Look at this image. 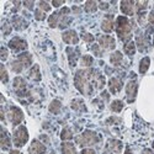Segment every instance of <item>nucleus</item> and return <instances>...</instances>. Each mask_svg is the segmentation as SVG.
Instances as JSON below:
<instances>
[{"label":"nucleus","instance_id":"28","mask_svg":"<svg viewBox=\"0 0 154 154\" xmlns=\"http://www.w3.org/2000/svg\"><path fill=\"white\" fill-rule=\"evenodd\" d=\"M72 136H73V133H72V131L69 130V128L67 127V128H64V130L62 131V134H60V138L63 139V140H67V139H70L72 138Z\"/></svg>","mask_w":154,"mask_h":154},{"label":"nucleus","instance_id":"36","mask_svg":"<svg viewBox=\"0 0 154 154\" xmlns=\"http://www.w3.org/2000/svg\"><path fill=\"white\" fill-rule=\"evenodd\" d=\"M2 79H3V83H8V73L4 68V66H2Z\"/></svg>","mask_w":154,"mask_h":154},{"label":"nucleus","instance_id":"45","mask_svg":"<svg viewBox=\"0 0 154 154\" xmlns=\"http://www.w3.org/2000/svg\"><path fill=\"white\" fill-rule=\"evenodd\" d=\"M100 8L105 10V9H107V8H109V4H107V3H100Z\"/></svg>","mask_w":154,"mask_h":154},{"label":"nucleus","instance_id":"33","mask_svg":"<svg viewBox=\"0 0 154 154\" xmlns=\"http://www.w3.org/2000/svg\"><path fill=\"white\" fill-rule=\"evenodd\" d=\"M69 23H70V19H68V17H63V19H60L59 26H60L62 29H64V27H67Z\"/></svg>","mask_w":154,"mask_h":154},{"label":"nucleus","instance_id":"31","mask_svg":"<svg viewBox=\"0 0 154 154\" xmlns=\"http://www.w3.org/2000/svg\"><path fill=\"white\" fill-rule=\"evenodd\" d=\"M67 52H68V56L70 58V66H75V57H74V51L72 48H68L67 49Z\"/></svg>","mask_w":154,"mask_h":154},{"label":"nucleus","instance_id":"16","mask_svg":"<svg viewBox=\"0 0 154 154\" xmlns=\"http://www.w3.org/2000/svg\"><path fill=\"white\" fill-rule=\"evenodd\" d=\"M120 149H121V143L117 142V140H111L107 144V150H110L111 153H119Z\"/></svg>","mask_w":154,"mask_h":154},{"label":"nucleus","instance_id":"11","mask_svg":"<svg viewBox=\"0 0 154 154\" xmlns=\"http://www.w3.org/2000/svg\"><path fill=\"white\" fill-rule=\"evenodd\" d=\"M109 86H110V91L112 94H117L121 90V88H122V82L116 79V78H112L109 82Z\"/></svg>","mask_w":154,"mask_h":154},{"label":"nucleus","instance_id":"23","mask_svg":"<svg viewBox=\"0 0 154 154\" xmlns=\"http://www.w3.org/2000/svg\"><path fill=\"white\" fill-rule=\"evenodd\" d=\"M30 78H32L33 80H40L41 79V74H40V69H38V66H35L31 70H30Z\"/></svg>","mask_w":154,"mask_h":154},{"label":"nucleus","instance_id":"39","mask_svg":"<svg viewBox=\"0 0 154 154\" xmlns=\"http://www.w3.org/2000/svg\"><path fill=\"white\" fill-rule=\"evenodd\" d=\"M91 49H93V52H94V54H95V56H97V57H99V56H101V52H100V51H99V46L94 45Z\"/></svg>","mask_w":154,"mask_h":154},{"label":"nucleus","instance_id":"26","mask_svg":"<svg viewBox=\"0 0 154 154\" xmlns=\"http://www.w3.org/2000/svg\"><path fill=\"white\" fill-rule=\"evenodd\" d=\"M49 110H51V112H53V113H58L59 110H60V102L58 100L52 101V104L49 105Z\"/></svg>","mask_w":154,"mask_h":154},{"label":"nucleus","instance_id":"14","mask_svg":"<svg viewBox=\"0 0 154 154\" xmlns=\"http://www.w3.org/2000/svg\"><path fill=\"white\" fill-rule=\"evenodd\" d=\"M10 146H11L10 137L8 136V133H6V131L4 130V128H2V148L8 149V148H10Z\"/></svg>","mask_w":154,"mask_h":154},{"label":"nucleus","instance_id":"2","mask_svg":"<svg viewBox=\"0 0 154 154\" xmlns=\"http://www.w3.org/2000/svg\"><path fill=\"white\" fill-rule=\"evenodd\" d=\"M99 142V137L95 132L91 131H86L84 132L79 138H78V143L80 146H91Z\"/></svg>","mask_w":154,"mask_h":154},{"label":"nucleus","instance_id":"1","mask_svg":"<svg viewBox=\"0 0 154 154\" xmlns=\"http://www.w3.org/2000/svg\"><path fill=\"white\" fill-rule=\"evenodd\" d=\"M117 35L121 40L123 41H127L128 38L131 37V23L126 17L123 16H120L117 17Z\"/></svg>","mask_w":154,"mask_h":154},{"label":"nucleus","instance_id":"35","mask_svg":"<svg viewBox=\"0 0 154 154\" xmlns=\"http://www.w3.org/2000/svg\"><path fill=\"white\" fill-rule=\"evenodd\" d=\"M38 6H40L42 10H45V11H48V10H51V6H49V4H47L46 2H40V3H38Z\"/></svg>","mask_w":154,"mask_h":154},{"label":"nucleus","instance_id":"10","mask_svg":"<svg viewBox=\"0 0 154 154\" xmlns=\"http://www.w3.org/2000/svg\"><path fill=\"white\" fill-rule=\"evenodd\" d=\"M99 42H100V45L104 48H110V49L115 48V40L112 37H110V36H102V37H100Z\"/></svg>","mask_w":154,"mask_h":154},{"label":"nucleus","instance_id":"3","mask_svg":"<svg viewBox=\"0 0 154 154\" xmlns=\"http://www.w3.org/2000/svg\"><path fill=\"white\" fill-rule=\"evenodd\" d=\"M27 138H29V134H27V130L25 127H19L15 130L14 132V143L16 147H22L25 143L27 142Z\"/></svg>","mask_w":154,"mask_h":154},{"label":"nucleus","instance_id":"9","mask_svg":"<svg viewBox=\"0 0 154 154\" xmlns=\"http://www.w3.org/2000/svg\"><path fill=\"white\" fill-rule=\"evenodd\" d=\"M63 40L64 42H67V43H72V45H76L78 43V36H76V32L70 30V31H67V32H64L63 33Z\"/></svg>","mask_w":154,"mask_h":154},{"label":"nucleus","instance_id":"47","mask_svg":"<svg viewBox=\"0 0 154 154\" xmlns=\"http://www.w3.org/2000/svg\"><path fill=\"white\" fill-rule=\"evenodd\" d=\"M153 148H154V143H153Z\"/></svg>","mask_w":154,"mask_h":154},{"label":"nucleus","instance_id":"40","mask_svg":"<svg viewBox=\"0 0 154 154\" xmlns=\"http://www.w3.org/2000/svg\"><path fill=\"white\" fill-rule=\"evenodd\" d=\"M6 57H8V52H6V49L3 47V48H2V60H3V62L6 60Z\"/></svg>","mask_w":154,"mask_h":154},{"label":"nucleus","instance_id":"15","mask_svg":"<svg viewBox=\"0 0 154 154\" xmlns=\"http://www.w3.org/2000/svg\"><path fill=\"white\" fill-rule=\"evenodd\" d=\"M101 27H102V30H104L105 32H111V31H112V27H113L112 17H111V16L106 17L104 21H102V23H101Z\"/></svg>","mask_w":154,"mask_h":154},{"label":"nucleus","instance_id":"43","mask_svg":"<svg viewBox=\"0 0 154 154\" xmlns=\"http://www.w3.org/2000/svg\"><path fill=\"white\" fill-rule=\"evenodd\" d=\"M149 22H150V25L154 26V10L149 14Z\"/></svg>","mask_w":154,"mask_h":154},{"label":"nucleus","instance_id":"37","mask_svg":"<svg viewBox=\"0 0 154 154\" xmlns=\"http://www.w3.org/2000/svg\"><path fill=\"white\" fill-rule=\"evenodd\" d=\"M83 38H84L86 42H93V41H94V37H93V35H90V33H84V35H83Z\"/></svg>","mask_w":154,"mask_h":154},{"label":"nucleus","instance_id":"38","mask_svg":"<svg viewBox=\"0 0 154 154\" xmlns=\"http://www.w3.org/2000/svg\"><path fill=\"white\" fill-rule=\"evenodd\" d=\"M3 30H4V35H8V33L11 31V27H9V23H8V22H5V23L3 25Z\"/></svg>","mask_w":154,"mask_h":154},{"label":"nucleus","instance_id":"34","mask_svg":"<svg viewBox=\"0 0 154 154\" xmlns=\"http://www.w3.org/2000/svg\"><path fill=\"white\" fill-rule=\"evenodd\" d=\"M35 16H36L37 20H43V19L46 17L45 12H42L41 10H36V11H35Z\"/></svg>","mask_w":154,"mask_h":154},{"label":"nucleus","instance_id":"22","mask_svg":"<svg viewBox=\"0 0 154 154\" xmlns=\"http://www.w3.org/2000/svg\"><path fill=\"white\" fill-rule=\"evenodd\" d=\"M60 16H63L60 12H54V14H52V16L49 17V26H51V27H56V26H57V22L60 21V20H59Z\"/></svg>","mask_w":154,"mask_h":154},{"label":"nucleus","instance_id":"32","mask_svg":"<svg viewBox=\"0 0 154 154\" xmlns=\"http://www.w3.org/2000/svg\"><path fill=\"white\" fill-rule=\"evenodd\" d=\"M147 5H148V3H146V2H143V3H137V11L139 12H143L144 11V9L147 8Z\"/></svg>","mask_w":154,"mask_h":154},{"label":"nucleus","instance_id":"18","mask_svg":"<svg viewBox=\"0 0 154 154\" xmlns=\"http://www.w3.org/2000/svg\"><path fill=\"white\" fill-rule=\"evenodd\" d=\"M62 152H63V154H76L75 148H74V146L72 143H63Z\"/></svg>","mask_w":154,"mask_h":154},{"label":"nucleus","instance_id":"41","mask_svg":"<svg viewBox=\"0 0 154 154\" xmlns=\"http://www.w3.org/2000/svg\"><path fill=\"white\" fill-rule=\"evenodd\" d=\"M23 5L26 6L27 9L32 10V8H33V2H25V3H23Z\"/></svg>","mask_w":154,"mask_h":154},{"label":"nucleus","instance_id":"12","mask_svg":"<svg viewBox=\"0 0 154 154\" xmlns=\"http://www.w3.org/2000/svg\"><path fill=\"white\" fill-rule=\"evenodd\" d=\"M121 10L126 15H133V2H128V0L122 2L121 3Z\"/></svg>","mask_w":154,"mask_h":154},{"label":"nucleus","instance_id":"6","mask_svg":"<svg viewBox=\"0 0 154 154\" xmlns=\"http://www.w3.org/2000/svg\"><path fill=\"white\" fill-rule=\"evenodd\" d=\"M136 95H137V83L133 80V82H130V83H128V85H127V96H128V101L133 102Z\"/></svg>","mask_w":154,"mask_h":154},{"label":"nucleus","instance_id":"42","mask_svg":"<svg viewBox=\"0 0 154 154\" xmlns=\"http://www.w3.org/2000/svg\"><path fill=\"white\" fill-rule=\"evenodd\" d=\"M82 154H96V152L94 149H84L82 152Z\"/></svg>","mask_w":154,"mask_h":154},{"label":"nucleus","instance_id":"7","mask_svg":"<svg viewBox=\"0 0 154 154\" xmlns=\"http://www.w3.org/2000/svg\"><path fill=\"white\" fill-rule=\"evenodd\" d=\"M45 152H46V147L42 143L38 142V140H33L30 147L29 154H43Z\"/></svg>","mask_w":154,"mask_h":154},{"label":"nucleus","instance_id":"46","mask_svg":"<svg viewBox=\"0 0 154 154\" xmlns=\"http://www.w3.org/2000/svg\"><path fill=\"white\" fill-rule=\"evenodd\" d=\"M10 154H21V152L20 150H11Z\"/></svg>","mask_w":154,"mask_h":154},{"label":"nucleus","instance_id":"13","mask_svg":"<svg viewBox=\"0 0 154 154\" xmlns=\"http://www.w3.org/2000/svg\"><path fill=\"white\" fill-rule=\"evenodd\" d=\"M137 46H138L140 52H144V51L147 49V46H148V42L146 40V37L140 32L137 33Z\"/></svg>","mask_w":154,"mask_h":154},{"label":"nucleus","instance_id":"20","mask_svg":"<svg viewBox=\"0 0 154 154\" xmlns=\"http://www.w3.org/2000/svg\"><path fill=\"white\" fill-rule=\"evenodd\" d=\"M149 63H150V59L148 57H146V58H143L142 60H140V63H139V72L142 74H144L147 72V69L149 67Z\"/></svg>","mask_w":154,"mask_h":154},{"label":"nucleus","instance_id":"24","mask_svg":"<svg viewBox=\"0 0 154 154\" xmlns=\"http://www.w3.org/2000/svg\"><path fill=\"white\" fill-rule=\"evenodd\" d=\"M125 52L128 54V56H133L134 52H136V47H134V43L132 41H130L128 43H126L125 46Z\"/></svg>","mask_w":154,"mask_h":154},{"label":"nucleus","instance_id":"25","mask_svg":"<svg viewBox=\"0 0 154 154\" xmlns=\"http://www.w3.org/2000/svg\"><path fill=\"white\" fill-rule=\"evenodd\" d=\"M11 68H12V70H14V72L20 73L25 67H23V64L17 59V60H15V62H12V63H11Z\"/></svg>","mask_w":154,"mask_h":154},{"label":"nucleus","instance_id":"30","mask_svg":"<svg viewBox=\"0 0 154 154\" xmlns=\"http://www.w3.org/2000/svg\"><path fill=\"white\" fill-rule=\"evenodd\" d=\"M91 63H93V58L90 56H84L82 58V64L85 67H89V66H91Z\"/></svg>","mask_w":154,"mask_h":154},{"label":"nucleus","instance_id":"4","mask_svg":"<svg viewBox=\"0 0 154 154\" xmlns=\"http://www.w3.org/2000/svg\"><path fill=\"white\" fill-rule=\"evenodd\" d=\"M23 119V115L20 109L17 107H10L9 110V120L11 121L12 125H19Z\"/></svg>","mask_w":154,"mask_h":154},{"label":"nucleus","instance_id":"27","mask_svg":"<svg viewBox=\"0 0 154 154\" xmlns=\"http://www.w3.org/2000/svg\"><path fill=\"white\" fill-rule=\"evenodd\" d=\"M122 107H123V104H122V102H121L120 100L113 101L112 104H111V110H112V111H115V112L121 111V110H122Z\"/></svg>","mask_w":154,"mask_h":154},{"label":"nucleus","instance_id":"19","mask_svg":"<svg viewBox=\"0 0 154 154\" xmlns=\"http://www.w3.org/2000/svg\"><path fill=\"white\" fill-rule=\"evenodd\" d=\"M110 60L113 66H119V64L122 62V54L120 52H113L110 57Z\"/></svg>","mask_w":154,"mask_h":154},{"label":"nucleus","instance_id":"17","mask_svg":"<svg viewBox=\"0 0 154 154\" xmlns=\"http://www.w3.org/2000/svg\"><path fill=\"white\" fill-rule=\"evenodd\" d=\"M12 23H14V26H15V29H17V30H21V29H23V27H26V22L23 21V19H21V17H19V16H15L14 19H12Z\"/></svg>","mask_w":154,"mask_h":154},{"label":"nucleus","instance_id":"21","mask_svg":"<svg viewBox=\"0 0 154 154\" xmlns=\"http://www.w3.org/2000/svg\"><path fill=\"white\" fill-rule=\"evenodd\" d=\"M19 60L23 64V67L26 68V67H29L30 64H31V56H30L29 53H22V54L19 57Z\"/></svg>","mask_w":154,"mask_h":154},{"label":"nucleus","instance_id":"44","mask_svg":"<svg viewBox=\"0 0 154 154\" xmlns=\"http://www.w3.org/2000/svg\"><path fill=\"white\" fill-rule=\"evenodd\" d=\"M64 2L63 0H60V2H52V4H53V6H60L62 4H63Z\"/></svg>","mask_w":154,"mask_h":154},{"label":"nucleus","instance_id":"5","mask_svg":"<svg viewBox=\"0 0 154 154\" xmlns=\"http://www.w3.org/2000/svg\"><path fill=\"white\" fill-rule=\"evenodd\" d=\"M9 46H10V48L12 49V51H22V49H26V47H27V45H26V42H25L23 40H21V38H14V40H11L10 42H9Z\"/></svg>","mask_w":154,"mask_h":154},{"label":"nucleus","instance_id":"29","mask_svg":"<svg viewBox=\"0 0 154 154\" xmlns=\"http://www.w3.org/2000/svg\"><path fill=\"white\" fill-rule=\"evenodd\" d=\"M96 8H97V4H96L95 2H88V3L85 4V10H86L88 12H94V11H96Z\"/></svg>","mask_w":154,"mask_h":154},{"label":"nucleus","instance_id":"8","mask_svg":"<svg viewBox=\"0 0 154 154\" xmlns=\"http://www.w3.org/2000/svg\"><path fill=\"white\" fill-rule=\"evenodd\" d=\"M14 88H15V90H16V93L19 94V95H25L26 93V83H25V80L22 79V78H15V80H14Z\"/></svg>","mask_w":154,"mask_h":154}]
</instances>
